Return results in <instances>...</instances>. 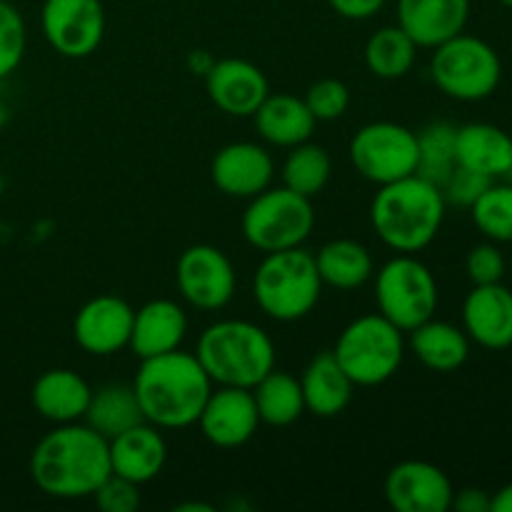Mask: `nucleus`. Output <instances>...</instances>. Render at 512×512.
I'll list each match as a JSON object with an SVG mask.
<instances>
[{"instance_id": "obj_1", "label": "nucleus", "mask_w": 512, "mask_h": 512, "mask_svg": "<svg viewBox=\"0 0 512 512\" xmlns=\"http://www.w3.org/2000/svg\"><path fill=\"white\" fill-rule=\"evenodd\" d=\"M110 475L108 440L90 425H55L30 453V478L40 493L58 500L93 498Z\"/></svg>"}, {"instance_id": "obj_2", "label": "nucleus", "mask_w": 512, "mask_h": 512, "mask_svg": "<svg viewBox=\"0 0 512 512\" xmlns=\"http://www.w3.org/2000/svg\"><path fill=\"white\" fill-rule=\"evenodd\" d=\"M130 385L143 418L160 430H183L198 423L200 410L215 388L195 353L180 348L140 360Z\"/></svg>"}, {"instance_id": "obj_3", "label": "nucleus", "mask_w": 512, "mask_h": 512, "mask_svg": "<svg viewBox=\"0 0 512 512\" xmlns=\"http://www.w3.org/2000/svg\"><path fill=\"white\" fill-rule=\"evenodd\" d=\"M445 208L448 203L438 185L420 175H408L378 185L370 203V225L390 250L415 255L438 238Z\"/></svg>"}, {"instance_id": "obj_4", "label": "nucleus", "mask_w": 512, "mask_h": 512, "mask_svg": "<svg viewBox=\"0 0 512 512\" xmlns=\"http://www.w3.org/2000/svg\"><path fill=\"white\" fill-rule=\"evenodd\" d=\"M195 358L213 385L250 390L275 368V343L260 325L228 318L200 333Z\"/></svg>"}, {"instance_id": "obj_5", "label": "nucleus", "mask_w": 512, "mask_h": 512, "mask_svg": "<svg viewBox=\"0 0 512 512\" xmlns=\"http://www.w3.org/2000/svg\"><path fill=\"white\" fill-rule=\"evenodd\" d=\"M323 293L313 253L300 248L265 253L253 275L255 305L278 323H295L318 305Z\"/></svg>"}, {"instance_id": "obj_6", "label": "nucleus", "mask_w": 512, "mask_h": 512, "mask_svg": "<svg viewBox=\"0 0 512 512\" xmlns=\"http://www.w3.org/2000/svg\"><path fill=\"white\" fill-rule=\"evenodd\" d=\"M333 355L355 388H378L403 365L405 333L380 313L360 315L338 335Z\"/></svg>"}, {"instance_id": "obj_7", "label": "nucleus", "mask_w": 512, "mask_h": 512, "mask_svg": "<svg viewBox=\"0 0 512 512\" xmlns=\"http://www.w3.org/2000/svg\"><path fill=\"white\" fill-rule=\"evenodd\" d=\"M430 78L448 98L460 103H480L498 90L503 80V60L488 40L463 30L435 45Z\"/></svg>"}, {"instance_id": "obj_8", "label": "nucleus", "mask_w": 512, "mask_h": 512, "mask_svg": "<svg viewBox=\"0 0 512 512\" xmlns=\"http://www.w3.org/2000/svg\"><path fill=\"white\" fill-rule=\"evenodd\" d=\"M315 228L313 198L285 188H265L248 200L240 230L250 248L260 253L300 248Z\"/></svg>"}, {"instance_id": "obj_9", "label": "nucleus", "mask_w": 512, "mask_h": 512, "mask_svg": "<svg viewBox=\"0 0 512 512\" xmlns=\"http://www.w3.org/2000/svg\"><path fill=\"white\" fill-rule=\"evenodd\" d=\"M373 278L378 313L395 328L410 333L425 320L435 318L440 303L438 280L420 258L395 253Z\"/></svg>"}, {"instance_id": "obj_10", "label": "nucleus", "mask_w": 512, "mask_h": 512, "mask_svg": "<svg viewBox=\"0 0 512 512\" xmlns=\"http://www.w3.org/2000/svg\"><path fill=\"white\" fill-rule=\"evenodd\" d=\"M348 153L360 178L388 185L418 170V133L393 120H375L353 135Z\"/></svg>"}, {"instance_id": "obj_11", "label": "nucleus", "mask_w": 512, "mask_h": 512, "mask_svg": "<svg viewBox=\"0 0 512 512\" xmlns=\"http://www.w3.org/2000/svg\"><path fill=\"white\" fill-rule=\"evenodd\" d=\"M175 285L193 308L215 313L233 300L238 288L235 265L220 248L208 243L190 245L175 263Z\"/></svg>"}, {"instance_id": "obj_12", "label": "nucleus", "mask_w": 512, "mask_h": 512, "mask_svg": "<svg viewBox=\"0 0 512 512\" xmlns=\"http://www.w3.org/2000/svg\"><path fill=\"white\" fill-rule=\"evenodd\" d=\"M40 28L50 48L63 58H88L105 35V10L100 0H45Z\"/></svg>"}, {"instance_id": "obj_13", "label": "nucleus", "mask_w": 512, "mask_h": 512, "mask_svg": "<svg viewBox=\"0 0 512 512\" xmlns=\"http://www.w3.org/2000/svg\"><path fill=\"white\" fill-rule=\"evenodd\" d=\"M453 480L428 460H403L385 475L383 495L395 512H448Z\"/></svg>"}, {"instance_id": "obj_14", "label": "nucleus", "mask_w": 512, "mask_h": 512, "mask_svg": "<svg viewBox=\"0 0 512 512\" xmlns=\"http://www.w3.org/2000/svg\"><path fill=\"white\" fill-rule=\"evenodd\" d=\"M195 425L215 448L230 450L250 443L260 428V415L255 408L253 393L248 388L215 385Z\"/></svg>"}, {"instance_id": "obj_15", "label": "nucleus", "mask_w": 512, "mask_h": 512, "mask_svg": "<svg viewBox=\"0 0 512 512\" xmlns=\"http://www.w3.org/2000/svg\"><path fill=\"white\" fill-rule=\"evenodd\" d=\"M133 313L128 300L118 295H95L78 308L73 318V338L80 350L95 358H108L128 348Z\"/></svg>"}, {"instance_id": "obj_16", "label": "nucleus", "mask_w": 512, "mask_h": 512, "mask_svg": "<svg viewBox=\"0 0 512 512\" xmlns=\"http://www.w3.org/2000/svg\"><path fill=\"white\" fill-rule=\"evenodd\" d=\"M210 178H213L215 188L228 198L250 200L273 185V155L263 145L250 143V140L228 143L213 155Z\"/></svg>"}, {"instance_id": "obj_17", "label": "nucleus", "mask_w": 512, "mask_h": 512, "mask_svg": "<svg viewBox=\"0 0 512 512\" xmlns=\"http://www.w3.org/2000/svg\"><path fill=\"white\" fill-rule=\"evenodd\" d=\"M205 93L210 103L233 118H250L270 93L268 78L245 58L215 60L205 73Z\"/></svg>"}, {"instance_id": "obj_18", "label": "nucleus", "mask_w": 512, "mask_h": 512, "mask_svg": "<svg viewBox=\"0 0 512 512\" xmlns=\"http://www.w3.org/2000/svg\"><path fill=\"white\" fill-rule=\"evenodd\" d=\"M463 330L485 350L512 345V290L503 283L473 285L463 300Z\"/></svg>"}, {"instance_id": "obj_19", "label": "nucleus", "mask_w": 512, "mask_h": 512, "mask_svg": "<svg viewBox=\"0 0 512 512\" xmlns=\"http://www.w3.org/2000/svg\"><path fill=\"white\" fill-rule=\"evenodd\" d=\"M108 450L110 473L135 485H145L158 478L168 460V445H165L163 433L148 420L110 438Z\"/></svg>"}, {"instance_id": "obj_20", "label": "nucleus", "mask_w": 512, "mask_h": 512, "mask_svg": "<svg viewBox=\"0 0 512 512\" xmlns=\"http://www.w3.org/2000/svg\"><path fill=\"white\" fill-rule=\"evenodd\" d=\"M188 333V315L175 300L155 298L133 313L128 348L140 360L173 353L183 345Z\"/></svg>"}, {"instance_id": "obj_21", "label": "nucleus", "mask_w": 512, "mask_h": 512, "mask_svg": "<svg viewBox=\"0 0 512 512\" xmlns=\"http://www.w3.org/2000/svg\"><path fill=\"white\" fill-rule=\"evenodd\" d=\"M470 18V0H398V25L418 48L445 43L463 33Z\"/></svg>"}, {"instance_id": "obj_22", "label": "nucleus", "mask_w": 512, "mask_h": 512, "mask_svg": "<svg viewBox=\"0 0 512 512\" xmlns=\"http://www.w3.org/2000/svg\"><path fill=\"white\" fill-rule=\"evenodd\" d=\"M93 388L80 373L70 368H50L38 375L30 390L35 413L55 425L80 423L88 410Z\"/></svg>"}, {"instance_id": "obj_23", "label": "nucleus", "mask_w": 512, "mask_h": 512, "mask_svg": "<svg viewBox=\"0 0 512 512\" xmlns=\"http://www.w3.org/2000/svg\"><path fill=\"white\" fill-rule=\"evenodd\" d=\"M455 158L460 168L490 180L512 175V135L493 123L460 125L455 135Z\"/></svg>"}, {"instance_id": "obj_24", "label": "nucleus", "mask_w": 512, "mask_h": 512, "mask_svg": "<svg viewBox=\"0 0 512 512\" xmlns=\"http://www.w3.org/2000/svg\"><path fill=\"white\" fill-rule=\"evenodd\" d=\"M300 388H303L305 410L315 418H338L355 393L353 380L340 368L333 350H323L305 365Z\"/></svg>"}, {"instance_id": "obj_25", "label": "nucleus", "mask_w": 512, "mask_h": 512, "mask_svg": "<svg viewBox=\"0 0 512 512\" xmlns=\"http://www.w3.org/2000/svg\"><path fill=\"white\" fill-rule=\"evenodd\" d=\"M253 118L260 138L278 148H293L310 140L318 123L305 100L290 93H268Z\"/></svg>"}, {"instance_id": "obj_26", "label": "nucleus", "mask_w": 512, "mask_h": 512, "mask_svg": "<svg viewBox=\"0 0 512 512\" xmlns=\"http://www.w3.org/2000/svg\"><path fill=\"white\" fill-rule=\"evenodd\" d=\"M408 335V345L415 358L433 373H455L468 363L470 338L458 325L430 318Z\"/></svg>"}, {"instance_id": "obj_27", "label": "nucleus", "mask_w": 512, "mask_h": 512, "mask_svg": "<svg viewBox=\"0 0 512 512\" xmlns=\"http://www.w3.org/2000/svg\"><path fill=\"white\" fill-rule=\"evenodd\" d=\"M313 258L323 285L335 290H358L375 275L373 255L353 238L328 240Z\"/></svg>"}, {"instance_id": "obj_28", "label": "nucleus", "mask_w": 512, "mask_h": 512, "mask_svg": "<svg viewBox=\"0 0 512 512\" xmlns=\"http://www.w3.org/2000/svg\"><path fill=\"white\" fill-rule=\"evenodd\" d=\"M143 420V410L135 398L133 385L108 383L93 390L83 423L90 425L98 435H103L105 440H110L133 428V425L143 423Z\"/></svg>"}, {"instance_id": "obj_29", "label": "nucleus", "mask_w": 512, "mask_h": 512, "mask_svg": "<svg viewBox=\"0 0 512 512\" xmlns=\"http://www.w3.org/2000/svg\"><path fill=\"white\" fill-rule=\"evenodd\" d=\"M250 393H253L260 423L270 425V428H288V425L298 423L300 415L305 413L300 378L285 373V370L273 368L250 388Z\"/></svg>"}, {"instance_id": "obj_30", "label": "nucleus", "mask_w": 512, "mask_h": 512, "mask_svg": "<svg viewBox=\"0 0 512 512\" xmlns=\"http://www.w3.org/2000/svg\"><path fill=\"white\" fill-rule=\"evenodd\" d=\"M418 50L413 38L398 23L383 25L365 43V68L380 80H400L413 70Z\"/></svg>"}, {"instance_id": "obj_31", "label": "nucleus", "mask_w": 512, "mask_h": 512, "mask_svg": "<svg viewBox=\"0 0 512 512\" xmlns=\"http://www.w3.org/2000/svg\"><path fill=\"white\" fill-rule=\"evenodd\" d=\"M288 150V158L280 168L285 188L295 190L305 198H315V195L323 193L333 178V160H330L328 150L318 143H310V140Z\"/></svg>"}, {"instance_id": "obj_32", "label": "nucleus", "mask_w": 512, "mask_h": 512, "mask_svg": "<svg viewBox=\"0 0 512 512\" xmlns=\"http://www.w3.org/2000/svg\"><path fill=\"white\" fill-rule=\"evenodd\" d=\"M455 135H458V128L453 123H445V120L425 125L418 133V170H415V175L443 188L450 173L458 168Z\"/></svg>"}, {"instance_id": "obj_33", "label": "nucleus", "mask_w": 512, "mask_h": 512, "mask_svg": "<svg viewBox=\"0 0 512 512\" xmlns=\"http://www.w3.org/2000/svg\"><path fill=\"white\" fill-rule=\"evenodd\" d=\"M470 215L485 240L498 245L512 243V183L493 180L485 193L470 205Z\"/></svg>"}, {"instance_id": "obj_34", "label": "nucleus", "mask_w": 512, "mask_h": 512, "mask_svg": "<svg viewBox=\"0 0 512 512\" xmlns=\"http://www.w3.org/2000/svg\"><path fill=\"white\" fill-rule=\"evenodd\" d=\"M28 33L20 10L8 0H0V80L8 78L23 63Z\"/></svg>"}, {"instance_id": "obj_35", "label": "nucleus", "mask_w": 512, "mask_h": 512, "mask_svg": "<svg viewBox=\"0 0 512 512\" xmlns=\"http://www.w3.org/2000/svg\"><path fill=\"white\" fill-rule=\"evenodd\" d=\"M305 105L318 123H330L348 113L350 90L338 78H320L305 93Z\"/></svg>"}, {"instance_id": "obj_36", "label": "nucleus", "mask_w": 512, "mask_h": 512, "mask_svg": "<svg viewBox=\"0 0 512 512\" xmlns=\"http://www.w3.org/2000/svg\"><path fill=\"white\" fill-rule=\"evenodd\" d=\"M465 273L473 285L503 283L505 273H508V260H505L498 243L485 240V243L470 248V253L465 255Z\"/></svg>"}, {"instance_id": "obj_37", "label": "nucleus", "mask_w": 512, "mask_h": 512, "mask_svg": "<svg viewBox=\"0 0 512 512\" xmlns=\"http://www.w3.org/2000/svg\"><path fill=\"white\" fill-rule=\"evenodd\" d=\"M93 500L103 512H135L140 508V485L110 473L93 493Z\"/></svg>"}, {"instance_id": "obj_38", "label": "nucleus", "mask_w": 512, "mask_h": 512, "mask_svg": "<svg viewBox=\"0 0 512 512\" xmlns=\"http://www.w3.org/2000/svg\"><path fill=\"white\" fill-rule=\"evenodd\" d=\"M490 183H493V180L485 178V175L473 173V170L460 168L458 165L440 190H443L445 195V203L460 205V208H470V205L485 193V188H488Z\"/></svg>"}, {"instance_id": "obj_39", "label": "nucleus", "mask_w": 512, "mask_h": 512, "mask_svg": "<svg viewBox=\"0 0 512 512\" xmlns=\"http://www.w3.org/2000/svg\"><path fill=\"white\" fill-rule=\"evenodd\" d=\"M388 0H328L330 8L340 15V18L348 20H368L375 13L383 10V5Z\"/></svg>"}, {"instance_id": "obj_40", "label": "nucleus", "mask_w": 512, "mask_h": 512, "mask_svg": "<svg viewBox=\"0 0 512 512\" xmlns=\"http://www.w3.org/2000/svg\"><path fill=\"white\" fill-rule=\"evenodd\" d=\"M490 498L485 490L480 488H463V490H455L453 493V505L450 510H458V512H490Z\"/></svg>"}, {"instance_id": "obj_41", "label": "nucleus", "mask_w": 512, "mask_h": 512, "mask_svg": "<svg viewBox=\"0 0 512 512\" xmlns=\"http://www.w3.org/2000/svg\"><path fill=\"white\" fill-rule=\"evenodd\" d=\"M213 63H215V58L208 53V50H193V53L188 55V68L193 70V73L203 75V78H205V73L213 68Z\"/></svg>"}, {"instance_id": "obj_42", "label": "nucleus", "mask_w": 512, "mask_h": 512, "mask_svg": "<svg viewBox=\"0 0 512 512\" xmlns=\"http://www.w3.org/2000/svg\"><path fill=\"white\" fill-rule=\"evenodd\" d=\"M490 512H512V483L495 490L490 498Z\"/></svg>"}, {"instance_id": "obj_43", "label": "nucleus", "mask_w": 512, "mask_h": 512, "mask_svg": "<svg viewBox=\"0 0 512 512\" xmlns=\"http://www.w3.org/2000/svg\"><path fill=\"white\" fill-rule=\"evenodd\" d=\"M175 510H203V512H210L213 508H210V505H200V503H185V505H175Z\"/></svg>"}, {"instance_id": "obj_44", "label": "nucleus", "mask_w": 512, "mask_h": 512, "mask_svg": "<svg viewBox=\"0 0 512 512\" xmlns=\"http://www.w3.org/2000/svg\"><path fill=\"white\" fill-rule=\"evenodd\" d=\"M500 5H505V8H512V0H498Z\"/></svg>"}, {"instance_id": "obj_45", "label": "nucleus", "mask_w": 512, "mask_h": 512, "mask_svg": "<svg viewBox=\"0 0 512 512\" xmlns=\"http://www.w3.org/2000/svg\"><path fill=\"white\" fill-rule=\"evenodd\" d=\"M508 268H510V275H512V260H510V265H508Z\"/></svg>"}]
</instances>
